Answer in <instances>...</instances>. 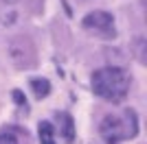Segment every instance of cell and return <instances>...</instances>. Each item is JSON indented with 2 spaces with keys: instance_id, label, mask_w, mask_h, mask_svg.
<instances>
[{
  "instance_id": "ba28073f",
  "label": "cell",
  "mask_w": 147,
  "mask_h": 144,
  "mask_svg": "<svg viewBox=\"0 0 147 144\" xmlns=\"http://www.w3.org/2000/svg\"><path fill=\"white\" fill-rule=\"evenodd\" d=\"M13 101H16V105H18V107L24 109V114L29 111V107H26V98H24V94H22L20 90H13Z\"/></svg>"
},
{
  "instance_id": "5b68a950",
  "label": "cell",
  "mask_w": 147,
  "mask_h": 144,
  "mask_svg": "<svg viewBox=\"0 0 147 144\" xmlns=\"http://www.w3.org/2000/svg\"><path fill=\"white\" fill-rule=\"evenodd\" d=\"M57 122H59V131L61 135H64V140H66L68 144L75 142V120L70 114H66V111H57L55 114Z\"/></svg>"
},
{
  "instance_id": "7a4b0ae2",
  "label": "cell",
  "mask_w": 147,
  "mask_h": 144,
  "mask_svg": "<svg viewBox=\"0 0 147 144\" xmlns=\"http://www.w3.org/2000/svg\"><path fill=\"white\" fill-rule=\"evenodd\" d=\"M99 133L108 144H119L121 140H132L138 133V116L129 107L123 114H108L99 125Z\"/></svg>"
},
{
  "instance_id": "52a82bcc",
  "label": "cell",
  "mask_w": 147,
  "mask_h": 144,
  "mask_svg": "<svg viewBox=\"0 0 147 144\" xmlns=\"http://www.w3.org/2000/svg\"><path fill=\"white\" fill-rule=\"evenodd\" d=\"M37 133H40V144H55V129L49 120H42L40 127H37Z\"/></svg>"
},
{
  "instance_id": "9c48e42d",
  "label": "cell",
  "mask_w": 147,
  "mask_h": 144,
  "mask_svg": "<svg viewBox=\"0 0 147 144\" xmlns=\"http://www.w3.org/2000/svg\"><path fill=\"white\" fill-rule=\"evenodd\" d=\"M0 144H18V138L13 131H0Z\"/></svg>"
},
{
  "instance_id": "8992f818",
  "label": "cell",
  "mask_w": 147,
  "mask_h": 144,
  "mask_svg": "<svg viewBox=\"0 0 147 144\" xmlns=\"http://www.w3.org/2000/svg\"><path fill=\"white\" fill-rule=\"evenodd\" d=\"M31 90H33V96L37 101H42L51 94V81L49 79H40V77L31 79Z\"/></svg>"
},
{
  "instance_id": "6da1fadb",
  "label": "cell",
  "mask_w": 147,
  "mask_h": 144,
  "mask_svg": "<svg viewBox=\"0 0 147 144\" xmlns=\"http://www.w3.org/2000/svg\"><path fill=\"white\" fill-rule=\"evenodd\" d=\"M90 85H92V92L97 96H101L103 101L121 103L129 92L132 77H129V72L125 68L108 66V68H99V70L92 72Z\"/></svg>"
},
{
  "instance_id": "3957f363",
  "label": "cell",
  "mask_w": 147,
  "mask_h": 144,
  "mask_svg": "<svg viewBox=\"0 0 147 144\" xmlns=\"http://www.w3.org/2000/svg\"><path fill=\"white\" fill-rule=\"evenodd\" d=\"M81 26L94 35H101L103 39H114L117 29H114V18L108 11H90L81 20Z\"/></svg>"
},
{
  "instance_id": "277c9868",
  "label": "cell",
  "mask_w": 147,
  "mask_h": 144,
  "mask_svg": "<svg viewBox=\"0 0 147 144\" xmlns=\"http://www.w3.org/2000/svg\"><path fill=\"white\" fill-rule=\"evenodd\" d=\"M9 55H11L13 63L18 68H33L37 63L35 57V46L29 37H13L11 44H9Z\"/></svg>"
}]
</instances>
